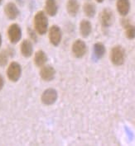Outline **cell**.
<instances>
[{
	"label": "cell",
	"instance_id": "9c48e42d",
	"mask_svg": "<svg viewBox=\"0 0 135 146\" xmlns=\"http://www.w3.org/2000/svg\"><path fill=\"white\" fill-rule=\"evenodd\" d=\"M40 76L42 80L50 82L54 79L56 76V70L51 65H44L40 70Z\"/></svg>",
	"mask_w": 135,
	"mask_h": 146
},
{
	"label": "cell",
	"instance_id": "ac0fdd59",
	"mask_svg": "<svg viewBox=\"0 0 135 146\" xmlns=\"http://www.w3.org/2000/svg\"><path fill=\"white\" fill-rule=\"evenodd\" d=\"M83 9H84L85 14L88 17H93L96 15V6L93 3H86L83 7Z\"/></svg>",
	"mask_w": 135,
	"mask_h": 146
},
{
	"label": "cell",
	"instance_id": "5bb4252c",
	"mask_svg": "<svg viewBox=\"0 0 135 146\" xmlns=\"http://www.w3.org/2000/svg\"><path fill=\"white\" fill-rule=\"evenodd\" d=\"M47 55L43 50H38L36 52L34 57V63L37 67H42L47 62Z\"/></svg>",
	"mask_w": 135,
	"mask_h": 146
},
{
	"label": "cell",
	"instance_id": "7402d4cb",
	"mask_svg": "<svg viewBox=\"0 0 135 146\" xmlns=\"http://www.w3.org/2000/svg\"><path fill=\"white\" fill-rule=\"evenodd\" d=\"M3 85H4V80H3V76L0 74V91L3 89Z\"/></svg>",
	"mask_w": 135,
	"mask_h": 146
},
{
	"label": "cell",
	"instance_id": "d6986e66",
	"mask_svg": "<svg viewBox=\"0 0 135 146\" xmlns=\"http://www.w3.org/2000/svg\"><path fill=\"white\" fill-rule=\"evenodd\" d=\"M124 28H125V35L126 37L129 40H133L135 38V26L131 25L129 23L124 24Z\"/></svg>",
	"mask_w": 135,
	"mask_h": 146
},
{
	"label": "cell",
	"instance_id": "6da1fadb",
	"mask_svg": "<svg viewBox=\"0 0 135 146\" xmlns=\"http://www.w3.org/2000/svg\"><path fill=\"white\" fill-rule=\"evenodd\" d=\"M35 31L41 36L45 35L48 30V18L44 12L40 11L34 17Z\"/></svg>",
	"mask_w": 135,
	"mask_h": 146
},
{
	"label": "cell",
	"instance_id": "ba28073f",
	"mask_svg": "<svg viewBox=\"0 0 135 146\" xmlns=\"http://www.w3.org/2000/svg\"><path fill=\"white\" fill-rule=\"evenodd\" d=\"M114 21V16L112 10L109 8L104 9L100 14V23L104 27H111Z\"/></svg>",
	"mask_w": 135,
	"mask_h": 146
},
{
	"label": "cell",
	"instance_id": "3957f363",
	"mask_svg": "<svg viewBox=\"0 0 135 146\" xmlns=\"http://www.w3.org/2000/svg\"><path fill=\"white\" fill-rule=\"evenodd\" d=\"M22 75V67L19 63L12 62L8 69H7V76L8 79L12 82H17Z\"/></svg>",
	"mask_w": 135,
	"mask_h": 146
},
{
	"label": "cell",
	"instance_id": "277c9868",
	"mask_svg": "<svg viewBox=\"0 0 135 146\" xmlns=\"http://www.w3.org/2000/svg\"><path fill=\"white\" fill-rule=\"evenodd\" d=\"M57 98H58V94L56 89L47 88L42 92L41 97V101L44 105L51 106L56 102Z\"/></svg>",
	"mask_w": 135,
	"mask_h": 146
},
{
	"label": "cell",
	"instance_id": "4fadbf2b",
	"mask_svg": "<svg viewBox=\"0 0 135 146\" xmlns=\"http://www.w3.org/2000/svg\"><path fill=\"white\" fill-rule=\"evenodd\" d=\"M21 53L26 58H29L32 56V53H33V46H32V43L29 40H24L22 42L21 45Z\"/></svg>",
	"mask_w": 135,
	"mask_h": 146
},
{
	"label": "cell",
	"instance_id": "7c38bea8",
	"mask_svg": "<svg viewBox=\"0 0 135 146\" xmlns=\"http://www.w3.org/2000/svg\"><path fill=\"white\" fill-rule=\"evenodd\" d=\"M92 31V25L88 20H82L80 24V32L82 37L87 38L91 34Z\"/></svg>",
	"mask_w": 135,
	"mask_h": 146
},
{
	"label": "cell",
	"instance_id": "30bf717a",
	"mask_svg": "<svg viewBox=\"0 0 135 146\" xmlns=\"http://www.w3.org/2000/svg\"><path fill=\"white\" fill-rule=\"evenodd\" d=\"M4 12L6 13V16L8 17L10 20H14L19 15V10L17 8V6L13 3H8L5 8H4Z\"/></svg>",
	"mask_w": 135,
	"mask_h": 146
},
{
	"label": "cell",
	"instance_id": "ffe728a7",
	"mask_svg": "<svg viewBox=\"0 0 135 146\" xmlns=\"http://www.w3.org/2000/svg\"><path fill=\"white\" fill-rule=\"evenodd\" d=\"M10 50H3L0 52V66L3 67L5 66L8 61V56H9Z\"/></svg>",
	"mask_w": 135,
	"mask_h": 146
},
{
	"label": "cell",
	"instance_id": "e0dca14e",
	"mask_svg": "<svg viewBox=\"0 0 135 146\" xmlns=\"http://www.w3.org/2000/svg\"><path fill=\"white\" fill-rule=\"evenodd\" d=\"M80 9L79 3L77 0H69L67 3V12L72 17L77 15Z\"/></svg>",
	"mask_w": 135,
	"mask_h": 146
},
{
	"label": "cell",
	"instance_id": "603a6c76",
	"mask_svg": "<svg viewBox=\"0 0 135 146\" xmlns=\"http://www.w3.org/2000/svg\"><path fill=\"white\" fill-rule=\"evenodd\" d=\"M2 46V36H1V34H0V47Z\"/></svg>",
	"mask_w": 135,
	"mask_h": 146
},
{
	"label": "cell",
	"instance_id": "9a60e30c",
	"mask_svg": "<svg viewBox=\"0 0 135 146\" xmlns=\"http://www.w3.org/2000/svg\"><path fill=\"white\" fill-rule=\"evenodd\" d=\"M106 50H105V46L103 43L98 42L94 45V50H93V53L94 56L96 60H100L104 57V55L105 54Z\"/></svg>",
	"mask_w": 135,
	"mask_h": 146
},
{
	"label": "cell",
	"instance_id": "52a82bcc",
	"mask_svg": "<svg viewBox=\"0 0 135 146\" xmlns=\"http://www.w3.org/2000/svg\"><path fill=\"white\" fill-rule=\"evenodd\" d=\"M72 54L76 58H82L87 52V46L82 40H76L72 45Z\"/></svg>",
	"mask_w": 135,
	"mask_h": 146
},
{
	"label": "cell",
	"instance_id": "d4e9b609",
	"mask_svg": "<svg viewBox=\"0 0 135 146\" xmlns=\"http://www.w3.org/2000/svg\"><path fill=\"white\" fill-rule=\"evenodd\" d=\"M1 3H2V0H0V4H1Z\"/></svg>",
	"mask_w": 135,
	"mask_h": 146
},
{
	"label": "cell",
	"instance_id": "7a4b0ae2",
	"mask_svg": "<svg viewBox=\"0 0 135 146\" xmlns=\"http://www.w3.org/2000/svg\"><path fill=\"white\" fill-rule=\"evenodd\" d=\"M110 60L112 64L116 66H120L124 63L125 51L122 46H115L112 48L110 52Z\"/></svg>",
	"mask_w": 135,
	"mask_h": 146
},
{
	"label": "cell",
	"instance_id": "484cf974",
	"mask_svg": "<svg viewBox=\"0 0 135 146\" xmlns=\"http://www.w3.org/2000/svg\"><path fill=\"white\" fill-rule=\"evenodd\" d=\"M17 1H18V2H20V1H21V0H17Z\"/></svg>",
	"mask_w": 135,
	"mask_h": 146
},
{
	"label": "cell",
	"instance_id": "cb8c5ba5",
	"mask_svg": "<svg viewBox=\"0 0 135 146\" xmlns=\"http://www.w3.org/2000/svg\"><path fill=\"white\" fill-rule=\"evenodd\" d=\"M98 3H102V2H104V0H96Z\"/></svg>",
	"mask_w": 135,
	"mask_h": 146
},
{
	"label": "cell",
	"instance_id": "8992f818",
	"mask_svg": "<svg viewBox=\"0 0 135 146\" xmlns=\"http://www.w3.org/2000/svg\"><path fill=\"white\" fill-rule=\"evenodd\" d=\"M8 36L13 44H17L22 38V29L18 24H12L8 29Z\"/></svg>",
	"mask_w": 135,
	"mask_h": 146
},
{
	"label": "cell",
	"instance_id": "5b68a950",
	"mask_svg": "<svg viewBox=\"0 0 135 146\" xmlns=\"http://www.w3.org/2000/svg\"><path fill=\"white\" fill-rule=\"evenodd\" d=\"M48 36H49L50 43L54 46H58L60 45L61 39H62V31L58 26L53 25L49 29Z\"/></svg>",
	"mask_w": 135,
	"mask_h": 146
},
{
	"label": "cell",
	"instance_id": "8fae6325",
	"mask_svg": "<svg viewBox=\"0 0 135 146\" xmlns=\"http://www.w3.org/2000/svg\"><path fill=\"white\" fill-rule=\"evenodd\" d=\"M116 7L119 14L123 17H125L128 15L130 10V2L129 0H118Z\"/></svg>",
	"mask_w": 135,
	"mask_h": 146
},
{
	"label": "cell",
	"instance_id": "2e32d148",
	"mask_svg": "<svg viewBox=\"0 0 135 146\" xmlns=\"http://www.w3.org/2000/svg\"><path fill=\"white\" fill-rule=\"evenodd\" d=\"M46 13L51 17H54L57 13V5H56V0H47L46 5H45Z\"/></svg>",
	"mask_w": 135,
	"mask_h": 146
},
{
	"label": "cell",
	"instance_id": "44dd1931",
	"mask_svg": "<svg viewBox=\"0 0 135 146\" xmlns=\"http://www.w3.org/2000/svg\"><path fill=\"white\" fill-rule=\"evenodd\" d=\"M37 33L36 32V31H33L32 29H28V35H29V36H30V38L31 40H32L33 41H35V42H37Z\"/></svg>",
	"mask_w": 135,
	"mask_h": 146
}]
</instances>
